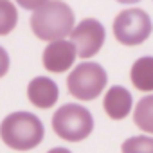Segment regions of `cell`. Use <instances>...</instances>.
<instances>
[{
    "instance_id": "6da1fadb",
    "label": "cell",
    "mask_w": 153,
    "mask_h": 153,
    "mask_svg": "<svg viewBox=\"0 0 153 153\" xmlns=\"http://www.w3.org/2000/svg\"><path fill=\"white\" fill-rule=\"evenodd\" d=\"M43 124L31 112H13L0 124V139L16 151H29L43 140Z\"/></svg>"
},
{
    "instance_id": "7a4b0ae2",
    "label": "cell",
    "mask_w": 153,
    "mask_h": 153,
    "mask_svg": "<svg viewBox=\"0 0 153 153\" xmlns=\"http://www.w3.org/2000/svg\"><path fill=\"white\" fill-rule=\"evenodd\" d=\"M74 27V13L63 0H49L47 4L33 11L31 29L36 38L52 42L65 38Z\"/></svg>"
},
{
    "instance_id": "3957f363",
    "label": "cell",
    "mask_w": 153,
    "mask_h": 153,
    "mask_svg": "<svg viewBox=\"0 0 153 153\" xmlns=\"http://www.w3.org/2000/svg\"><path fill=\"white\" fill-rule=\"evenodd\" d=\"M52 130L63 140L79 142L92 133L94 119H92V114L85 106L76 105V103H67L54 112Z\"/></svg>"
},
{
    "instance_id": "277c9868",
    "label": "cell",
    "mask_w": 153,
    "mask_h": 153,
    "mask_svg": "<svg viewBox=\"0 0 153 153\" xmlns=\"http://www.w3.org/2000/svg\"><path fill=\"white\" fill-rule=\"evenodd\" d=\"M108 76L106 70L94 61H85L74 67L67 78V88L70 96L81 101L96 99L106 87Z\"/></svg>"
},
{
    "instance_id": "5b68a950",
    "label": "cell",
    "mask_w": 153,
    "mask_h": 153,
    "mask_svg": "<svg viewBox=\"0 0 153 153\" xmlns=\"http://www.w3.org/2000/svg\"><path fill=\"white\" fill-rule=\"evenodd\" d=\"M151 34V18L142 9H124L114 20V36L119 43L133 47L146 42Z\"/></svg>"
},
{
    "instance_id": "8992f818",
    "label": "cell",
    "mask_w": 153,
    "mask_h": 153,
    "mask_svg": "<svg viewBox=\"0 0 153 153\" xmlns=\"http://www.w3.org/2000/svg\"><path fill=\"white\" fill-rule=\"evenodd\" d=\"M70 42L76 47V54L88 59L96 56L105 43V27L96 18H85L70 29Z\"/></svg>"
},
{
    "instance_id": "52a82bcc",
    "label": "cell",
    "mask_w": 153,
    "mask_h": 153,
    "mask_svg": "<svg viewBox=\"0 0 153 153\" xmlns=\"http://www.w3.org/2000/svg\"><path fill=\"white\" fill-rule=\"evenodd\" d=\"M76 58H78V54H76L74 43L65 40V38H59V40H52L45 47L42 61H43V67L49 72L61 74V72H65L67 68H70L74 65Z\"/></svg>"
},
{
    "instance_id": "ba28073f",
    "label": "cell",
    "mask_w": 153,
    "mask_h": 153,
    "mask_svg": "<svg viewBox=\"0 0 153 153\" xmlns=\"http://www.w3.org/2000/svg\"><path fill=\"white\" fill-rule=\"evenodd\" d=\"M27 97L36 108L47 110L56 105V101L59 97V90H58V85L51 78L38 76L27 87Z\"/></svg>"
},
{
    "instance_id": "9c48e42d",
    "label": "cell",
    "mask_w": 153,
    "mask_h": 153,
    "mask_svg": "<svg viewBox=\"0 0 153 153\" xmlns=\"http://www.w3.org/2000/svg\"><path fill=\"white\" fill-rule=\"evenodd\" d=\"M131 105H133L131 94L121 85L110 87V90L106 92L105 101H103V108H105L106 115L110 119H114V121L124 119L131 112Z\"/></svg>"
},
{
    "instance_id": "30bf717a",
    "label": "cell",
    "mask_w": 153,
    "mask_h": 153,
    "mask_svg": "<svg viewBox=\"0 0 153 153\" xmlns=\"http://www.w3.org/2000/svg\"><path fill=\"white\" fill-rule=\"evenodd\" d=\"M131 83L140 92H151L153 90V58L142 56L139 58L130 72Z\"/></svg>"
},
{
    "instance_id": "8fae6325",
    "label": "cell",
    "mask_w": 153,
    "mask_h": 153,
    "mask_svg": "<svg viewBox=\"0 0 153 153\" xmlns=\"http://www.w3.org/2000/svg\"><path fill=\"white\" fill-rule=\"evenodd\" d=\"M133 121L146 133H153V96H146L139 101L133 114Z\"/></svg>"
},
{
    "instance_id": "7c38bea8",
    "label": "cell",
    "mask_w": 153,
    "mask_h": 153,
    "mask_svg": "<svg viewBox=\"0 0 153 153\" xmlns=\"http://www.w3.org/2000/svg\"><path fill=\"white\" fill-rule=\"evenodd\" d=\"M18 22V11L13 2L0 0V36L9 34Z\"/></svg>"
},
{
    "instance_id": "4fadbf2b",
    "label": "cell",
    "mask_w": 153,
    "mask_h": 153,
    "mask_svg": "<svg viewBox=\"0 0 153 153\" xmlns=\"http://www.w3.org/2000/svg\"><path fill=\"white\" fill-rule=\"evenodd\" d=\"M123 153H153V137L149 135H139L130 137L121 146Z\"/></svg>"
},
{
    "instance_id": "5bb4252c",
    "label": "cell",
    "mask_w": 153,
    "mask_h": 153,
    "mask_svg": "<svg viewBox=\"0 0 153 153\" xmlns=\"http://www.w3.org/2000/svg\"><path fill=\"white\" fill-rule=\"evenodd\" d=\"M9 65H11V61H9V54L6 52L4 47H0V78H4V76L7 74Z\"/></svg>"
},
{
    "instance_id": "9a60e30c",
    "label": "cell",
    "mask_w": 153,
    "mask_h": 153,
    "mask_svg": "<svg viewBox=\"0 0 153 153\" xmlns=\"http://www.w3.org/2000/svg\"><path fill=\"white\" fill-rule=\"evenodd\" d=\"M49 0H16V4L24 9H29V11H34L38 7H42L43 4H47Z\"/></svg>"
},
{
    "instance_id": "2e32d148",
    "label": "cell",
    "mask_w": 153,
    "mask_h": 153,
    "mask_svg": "<svg viewBox=\"0 0 153 153\" xmlns=\"http://www.w3.org/2000/svg\"><path fill=\"white\" fill-rule=\"evenodd\" d=\"M47 153H72V151H68L67 148H52V149H49Z\"/></svg>"
},
{
    "instance_id": "e0dca14e",
    "label": "cell",
    "mask_w": 153,
    "mask_h": 153,
    "mask_svg": "<svg viewBox=\"0 0 153 153\" xmlns=\"http://www.w3.org/2000/svg\"><path fill=\"white\" fill-rule=\"evenodd\" d=\"M117 2H121V4H137L140 0H117Z\"/></svg>"
}]
</instances>
